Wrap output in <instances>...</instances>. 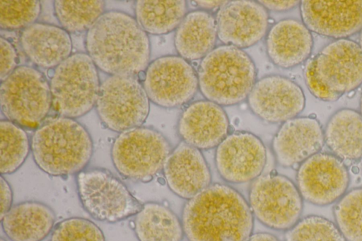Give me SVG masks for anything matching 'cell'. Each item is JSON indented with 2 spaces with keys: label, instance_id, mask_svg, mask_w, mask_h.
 Wrapping results in <instances>:
<instances>
[{
  "label": "cell",
  "instance_id": "16",
  "mask_svg": "<svg viewBox=\"0 0 362 241\" xmlns=\"http://www.w3.org/2000/svg\"><path fill=\"white\" fill-rule=\"evenodd\" d=\"M269 20L268 11L258 1H227L216 15L218 38L223 45L250 47L267 35Z\"/></svg>",
  "mask_w": 362,
  "mask_h": 241
},
{
  "label": "cell",
  "instance_id": "18",
  "mask_svg": "<svg viewBox=\"0 0 362 241\" xmlns=\"http://www.w3.org/2000/svg\"><path fill=\"white\" fill-rule=\"evenodd\" d=\"M182 141L199 150L216 148L228 135L230 122L222 106L208 100L189 103L177 125Z\"/></svg>",
  "mask_w": 362,
  "mask_h": 241
},
{
  "label": "cell",
  "instance_id": "37",
  "mask_svg": "<svg viewBox=\"0 0 362 241\" xmlns=\"http://www.w3.org/2000/svg\"><path fill=\"white\" fill-rule=\"evenodd\" d=\"M200 9L208 11L221 8L227 1H195Z\"/></svg>",
  "mask_w": 362,
  "mask_h": 241
},
{
  "label": "cell",
  "instance_id": "3",
  "mask_svg": "<svg viewBox=\"0 0 362 241\" xmlns=\"http://www.w3.org/2000/svg\"><path fill=\"white\" fill-rule=\"evenodd\" d=\"M31 153L37 166L54 177L78 174L90 163L93 143L86 128L75 119L54 116L35 129Z\"/></svg>",
  "mask_w": 362,
  "mask_h": 241
},
{
  "label": "cell",
  "instance_id": "23",
  "mask_svg": "<svg viewBox=\"0 0 362 241\" xmlns=\"http://www.w3.org/2000/svg\"><path fill=\"white\" fill-rule=\"evenodd\" d=\"M1 221L11 241H42L52 232L56 216L45 204L26 201L13 206Z\"/></svg>",
  "mask_w": 362,
  "mask_h": 241
},
{
  "label": "cell",
  "instance_id": "4",
  "mask_svg": "<svg viewBox=\"0 0 362 241\" xmlns=\"http://www.w3.org/2000/svg\"><path fill=\"white\" fill-rule=\"evenodd\" d=\"M197 72L202 95L221 106L238 105L247 99L257 75L245 51L226 45L216 47L201 59Z\"/></svg>",
  "mask_w": 362,
  "mask_h": 241
},
{
  "label": "cell",
  "instance_id": "39",
  "mask_svg": "<svg viewBox=\"0 0 362 241\" xmlns=\"http://www.w3.org/2000/svg\"><path fill=\"white\" fill-rule=\"evenodd\" d=\"M361 50H362V30L360 32V36H359V43H358Z\"/></svg>",
  "mask_w": 362,
  "mask_h": 241
},
{
  "label": "cell",
  "instance_id": "17",
  "mask_svg": "<svg viewBox=\"0 0 362 241\" xmlns=\"http://www.w3.org/2000/svg\"><path fill=\"white\" fill-rule=\"evenodd\" d=\"M300 12L304 25L325 37L348 39L362 30V0H304Z\"/></svg>",
  "mask_w": 362,
  "mask_h": 241
},
{
  "label": "cell",
  "instance_id": "36",
  "mask_svg": "<svg viewBox=\"0 0 362 241\" xmlns=\"http://www.w3.org/2000/svg\"><path fill=\"white\" fill-rule=\"evenodd\" d=\"M267 11H287L300 5V1H258Z\"/></svg>",
  "mask_w": 362,
  "mask_h": 241
},
{
  "label": "cell",
  "instance_id": "9",
  "mask_svg": "<svg viewBox=\"0 0 362 241\" xmlns=\"http://www.w3.org/2000/svg\"><path fill=\"white\" fill-rule=\"evenodd\" d=\"M78 198L83 208L95 220L116 223L135 216L142 204L110 171L91 168L76 177Z\"/></svg>",
  "mask_w": 362,
  "mask_h": 241
},
{
  "label": "cell",
  "instance_id": "7",
  "mask_svg": "<svg viewBox=\"0 0 362 241\" xmlns=\"http://www.w3.org/2000/svg\"><path fill=\"white\" fill-rule=\"evenodd\" d=\"M0 105L6 119L35 129L52 107L49 81L35 67L20 65L1 81Z\"/></svg>",
  "mask_w": 362,
  "mask_h": 241
},
{
  "label": "cell",
  "instance_id": "8",
  "mask_svg": "<svg viewBox=\"0 0 362 241\" xmlns=\"http://www.w3.org/2000/svg\"><path fill=\"white\" fill-rule=\"evenodd\" d=\"M172 150L163 134L141 126L117 135L112 144L111 158L117 171L125 178L148 182L163 170Z\"/></svg>",
  "mask_w": 362,
  "mask_h": 241
},
{
  "label": "cell",
  "instance_id": "2",
  "mask_svg": "<svg viewBox=\"0 0 362 241\" xmlns=\"http://www.w3.org/2000/svg\"><path fill=\"white\" fill-rule=\"evenodd\" d=\"M85 47L97 68L109 76H137L150 63L148 34L124 11H105L86 32Z\"/></svg>",
  "mask_w": 362,
  "mask_h": 241
},
{
  "label": "cell",
  "instance_id": "11",
  "mask_svg": "<svg viewBox=\"0 0 362 241\" xmlns=\"http://www.w3.org/2000/svg\"><path fill=\"white\" fill-rule=\"evenodd\" d=\"M95 108L106 128L121 133L142 126L150 100L136 76H109L101 83Z\"/></svg>",
  "mask_w": 362,
  "mask_h": 241
},
{
  "label": "cell",
  "instance_id": "31",
  "mask_svg": "<svg viewBox=\"0 0 362 241\" xmlns=\"http://www.w3.org/2000/svg\"><path fill=\"white\" fill-rule=\"evenodd\" d=\"M284 239L285 241H346L335 223L317 215L300 218L286 231Z\"/></svg>",
  "mask_w": 362,
  "mask_h": 241
},
{
  "label": "cell",
  "instance_id": "40",
  "mask_svg": "<svg viewBox=\"0 0 362 241\" xmlns=\"http://www.w3.org/2000/svg\"><path fill=\"white\" fill-rule=\"evenodd\" d=\"M360 114L362 116V93H361V100H360Z\"/></svg>",
  "mask_w": 362,
  "mask_h": 241
},
{
  "label": "cell",
  "instance_id": "38",
  "mask_svg": "<svg viewBox=\"0 0 362 241\" xmlns=\"http://www.w3.org/2000/svg\"><path fill=\"white\" fill-rule=\"evenodd\" d=\"M247 241H280L275 235L273 234L265 233V232H259L253 233L250 235Z\"/></svg>",
  "mask_w": 362,
  "mask_h": 241
},
{
  "label": "cell",
  "instance_id": "32",
  "mask_svg": "<svg viewBox=\"0 0 362 241\" xmlns=\"http://www.w3.org/2000/svg\"><path fill=\"white\" fill-rule=\"evenodd\" d=\"M40 13L41 4L37 0H1L0 28L22 30L36 23Z\"/></svg>",
  "mask_w": 362,
  "mask_h": 241
},
{
  "label": "cell",
  "instance_id": "15",
  "mask_svg": "<svg viewBox=\"0 0 362 241\" xmlns=\"http://www.w3.org/2000/svg\"><path fill=\"white\" fill-rule=\"evenodd\" d=\"M247 101L257 117L273 124L298 117L305 105L301 87L291 79L276 74L257 80Z\"/></svg>",
  "mask_w": 362,
  "mask_h": 241
},
{
  "label": "cell",
  "instance_id": "28",
  "mask_svg": "<svg viewBox=\"0 0 362 241\" xmlns=\"http://www.w3.org/2000/svg\"><path fill=\"white\" fill-rule=\"evenodd\" d=\"M53 7L60 27L69 33L87 32L105 12L101 0H57Z\"/></svg>",
  "mask_w": 362,
  "mask_h": 241
},
{
  "label": "cell",
  "instance_id": "6",
  "mask_svg": "<svg viewBox=\"0 0 362 241\" xmlns=\"http://www.w3.org/2000/svg\"><path fill=\"white\" fill-rule=\"evenodd\" d=\"M98 69L86 52H76L52 70V108L58 115L76 119L95 107L101 85Z\"/></svg>",
  "mask_w": 362,
  "mask_h": 241
},
{
  "label": "cell",
  "instance_id": "27",
  "mask_svg": "<svg viewBox=\"0 0 362 241\" xmlns=\"http://www.w3.org/2000/svg\"><path fill=\"white\" fill-rule=\"evenodd\" d=\"M134 11L147 34L160 35L177 29L187 13V4L184 0H137Z\"/></svg>",
  "mask_w": 362,
  "mask_h": 241
},
{
  "label": "cell",
  "instance_id": "25",
  "mask_svg": "<svg viewBox=\"0 0 362 241\" xmlns=\"http://www.w3.org/2000/svg\"><path fill=\"white\" fill-rule=\"evenodd\" d=\"M325 143L335 156L354 163L362 158V116L343 108L329 119L324 130Z\"/></svg>",
  "mask_w": 362,
  "mask_h": 241
},
{
  "label": "cell",
  "instance_id": "22",
  "mask_svg": "<svg viewBox=\"0 0 362 241\" xmlns=\"http://www.w3.org/2000/svg\"><path fill=\"white\" fill-rule=\"evenodd\" d=\"M21 47L35 66L53 69L72 54V40L62 27L36 22L21 30Z\"/></svg>",
  "mask_w": 362,
  "mask_h": 241
},
{
  "label": "cell",
  "instance_id": "26",
  "mask_svg": "<svg viewBox=\"0 0 362 241\" xmlns=\"http://www.w3.org/2000/svg\"><path fill=\"white\" fill-rule=\"evenodd\" d=\"M134 230L139 241H182L181 220L167 206L147 202L135 215Z\"/></svg>",
  "mask_w": 362,
  "mask_h": 241
},
{
  "label": "cell",
  "instance_id": "41",
  "mask_svg": "<svg viewBox=\"0 0 362 241\" xmlns=\"http://www.w3.org/2000/svg\"><path fill=\"white\" fill-rule=\"evenodd\" d=\"M0 241H6V240H4L3 237H1Z\"/></svg>",
  "mask_w": 362,
  "mask_h": 241
},
{
  "label": "cell",
  "instance_id": "14",
  "mask_svg": "<svg viewBox=\"0 0 362 241\" xmlns=\"http://www.w3.org/2000/svg\"><path fill=\"white\" fill-rule=\"evenodd\" d=\"M267 163V149L260 138L246 131H236L219 143L215 151V165L227 182H252L262 174Z\"/></svg>",
  "mask_w": 362,
  "mask_h": 241
},
{
  "label": "cell",
  "instance_id": "21",
  "mask_svg": "<svg viewBox=\"0 0 362 241\" xmlns=\"http://www.w3.org/2000/svg\"><path fill=\"white\" fill-rule=\"evenodd\" d=\"M269 59L276 66L291 69L305 62L313 47L311 31L302 21L285 18L274 23L265 40Z\"/></svg>",
  "mask_w": 362,
  "mask_h": 241
},
{
  "label": "cell",
  "instance_id": "13",
  "mask_svg": "<svg viewBox=\"0 0 362 241\" xmlns=\"http://www.w3.org/2000/svg\"><path fill=\"white\" fill-rule=\"evenodd\" d=\"M346 163L332 153L319 152L298 165L296 186L302 198L315 206L337 202L348 189Z\"/></svg>",
  "mask_w": 362,
  "mask_h": 241
},
{
  "label": "cell",
  "instance_id": "29",
  "mask_svg": "<svg viewBox=\"0 0 362 241\" xmlns=\"http://www.w3.org/2000/svg\"><path fill=\"white\" fill-rule=\"evenodd\" d=\"M0 172L1 175L17 171L25 161L31 143L24 129L8 120L0 121Z\"/></svg>",
  "mask_w": 362,
  "mask_h": 241
},
{
  "label": "cell",
  "instance_id": "20",
  "mask_svg": "<svg viewBox=\"0 0 362 241\" xmlns=\"http://www.w3.org/2000/svg\"><path fill=\"white\" fill-rule=\"evenodd\" d=\"M163 172L169 189L187 200L211 184V173L201 150L183 141L170 152Z\"/></svg>",
  "mask_w": 362,
  "mask_h": 241
},
{
  "label": "cell",
  "instance_id": "10",
  "mask_svg": "<svg viewBox=\"0 0 362 241\" xmlns=\"http://www.w3.org/2000/svg\"><path fill=\"white\" fill-rule=\"evenodd\" d=\"M248 196L253 216L271 229L286 231L300 219L303 199L296 184L285 175L262 174L252 182Z\"/></svg>",
  "mask_w": 362,
  "mask_h": 241
},
{
  "label": "cell",
  "instance_id": "33",
  "mask_svg": "<svg viewBox=\"0 0 362 241\" xmlns=\"http://www.w3.org/2000/svg\"><path fill=\"white\" fill-rule=\"evenodd\" d=\"M49 241H105L102 230L93 221L71 217L58 223Z\"/></svg>",
  "mask_w": 362,
  "mask_h": 241
},
{
  "label": "cell",
  "instance_id": "34",
  "mask_svg": "<svg viewBox=\"0 0 362 241\" xmlns=\"http://www.w3.org/2000/svg\"><path fill=\"white\" fill-rule=\"evenodd\" d=\"M0 78L1 81L18 66V57L13 45L6 38L0 37Z\"/></svg>",
  "mask_w": 362,
  "mask_h": 241
},
{
  "label": "cell",
  "instance_id": "35",
  "mask_svg": "<svg viewBox=\"0 0 362 241\" xmlns=\"http://www.w3.org/2000/svg\"><path fill=\"white\" fill-rule=\"evenodd\" d=\"M0 193H1V219L12 207L13 191L7 180L3 175L0 177Z\"/></svg>",
  "mask_w": 362,
  "mask_h": 241
},
{
  "label": "cell",
  "instance_id": "1",
  "mask_svg": "<svg viewBox=\"0 0 362 241\" xmlns=\"http://www.w3.org/2000/svg\"><path fill=\"white\" fill-rule=\"evenodd\" d=\"M181 221L188 241H247L254 228L248 201L232 187L220 183L187 200Z\"/></svg>",
  "mask_w": 362,
  "mask_h": 241
},
{
  "label": "cell",
  "instance_id": "5",
  "mask_svg": "<svg viewBox=\"0 0 362 241\" xmlns=\"http://www.w3.org/2000/svg\"><path fill=\"white\" fill-rule=\"evenodd\" d=\"M304 78L316 98L334 102L362 84V50L350 39L335 40L308 60Z\"/></svg>",
  "mask_w": 362,
  "mask_h": 241
},
{
  "label": "cell",
  "instance_id": "19",
  "mask_svg": "<svg viewBox=\"0 0 362 241\" xmlns=\"http://www.w3.org/2000/svg\"><path fill=\"white\" fill-rule=\"evenodd\" d=\"M324 144V130L319 121L303 116L281 124L272 139V149L279 165L291 167L320 152Z\"/></svg>",
  "mask_w": 362,
  "mask_h": 241
},
{
  "label": "cell",
  "instance_id": "24",
  "mask_svg": "<svg viewBox=\"0 0 362 241\" xmlns=\"http://www.w3.org/2000/svg\"><path fill=\"white\" fill-rule=\"evenodd\" d=\"M217 39L216 16L199 8L185 15L175 30L174 45L178 55L190 62L212 51Z\"/></svg>",
  "mask_w": 362,
  "mask_h": 241
},
{
  "label": "cell",
  "instance_id": "30",
  "mask_svg": "<svg viewBox=\"0 0 362 241\" xmlns=\"http://www.w3.org/2000/svg\"><path fill=\"white\" fill-rule=\"evenodd\" d=\"M333 213L346 241H362V187L346 192L335 204Z\"/></svg>",
  "mask_w": 362,
  "mask_h": 241
},
{
  "label": "cell",
  "instance_id": "12",
  "mask_svg": "<svg viewBox=\"0 0 362 241\" xmlns=\"http://www.w3.org/2000/svg\"><path fill=\"white\" fill-rule=\"evenodd\" d=\"M151 102L163 108L188 103L199 89L197 72L179 55H165L149 63L141 81Z\"/></svg>",
  "mask_w": 362,
  "mask_h": 241
}]
</instances>
